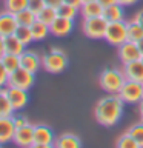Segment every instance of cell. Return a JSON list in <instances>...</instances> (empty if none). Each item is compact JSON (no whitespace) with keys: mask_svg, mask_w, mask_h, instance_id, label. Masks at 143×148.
<instances>
[{"mask_svg":"<svg viewBox=\"0 0 143 148\" xmlns=\"http://www.w3.org/2000/svg\"><path fill=\"white\" fill-rule=\"evenodd\" d=\"M0 60H2V63L5 65V68H6L8 73H12V71H16V69H18L22 66L20 65V56H17V54L5 53L2 57H0Z\"/></svg>","mask_w":143,"mask_h":148,"instance_id":"23","label":"cell"},{"mask_svg":"<svg viewBox=\"0 0 143 148\" xmlns=\"http://www.w3.org/2000/svg\"><path fill=\"white\" fill-rule=\"evenodd\" d=\"M128 133L137 140V143L140 145V148H143V120L138 122V123H136V125H132V127L128 130Z\"/></svg>","mask_w":143,"mask_h":148,"instance_id":"31","label":"cell"},{"mask_svg":"<svg viewBox=\"0 0 143 148\" xmlns=\"http://www.w3.org/2000/svg\"><path fill=\"white\" fill-rule=\"evenodd\" d=\"M31 148H55L54 145H48V143H34Z\"/></svg>","mask_w":143,"mask_h":148,"instance_id":"40","label":"cell"},{"mask_svg":"<svg viewBox=\"0 0 143 148\" xmlns=\"http://www.w3.org/2000/svg\"><path fill=\"white\" fill-rule=\"evenodd\" d=\"M6 53V49H5V37L0 36V57Z\"/></svg>","mask_w":143,"mask_h":148,"instance_id":"39","label":"cell"},{"mask_svg":"<svg viewBox=\"0 0 143 148\" xmlns=\"http://www.w3.org/2000/svg\"><path fill=\"white\" fill-rule=\"evenodd\" d=\"M99 2L103 5V6L106 8V6H109V5H114V3H118L117 0H99Z\"/></svg>","mask_w":143,"mask_h":148,"instance_id":"41","label":"cell"},{"mask_svg":"<svg viewBox=\"0 0 143 148\" xmlns=\"http://www.w3.org/2000/svg\"><path fill=\"white\" fill-rule=\"evenodd\" d=\"M57 12H59L60 17H66V18H71V20H74V18L77 17V14L80 12V9L76 8V6H72V5H69V3H65V2H63V3L57 8Z\"/></svg>","mask_w":143,"mask_h":148,"instance_id":"28","label":"cell"},{"mask_svg":"<svg viewBox=\"0 0 143 148\" xmlns=\"http://www.w3.org/2000/svg\"><path fill=\"white\" fill-rule=\"evenodd\" d=\"M16 18H17L18 26H31L32 23L37 20V14H34L32 11H29V9L26 8V9H23V11L17 12Z\"/></svg>","mask_w":143,"mask_h":148,"instance_id":"26","label":"cell"},{"mask_svg":"<svg viewBox=\"0 0 143 148\" xmlns=\"http://www.w3.org/2000/svg\"><path fill=\"white\" fill-rule=\"evenodd\" d=\"M126 82V76L117 68H106L100 73V86L109 94H118Z\"/></svg>","mask_w":143,"mask_h":148,"instance_id":"2","label":"cell"},{"mask_svg":"<svg viewBox=\"0 0 143 148\" xmlns=\"http://www.w3.org/2000/svg\"><path fill=\"white\" fill-rule=\"evenodd\" d=\"M34 80H35V74L20 66L18 69H16V71L9 73L8 86L22 88V90H29V88L34 85Z\"/></svg>","mask_w":143,"mask_h":148,"instance_id":"7","label":"cell"},{"mask_svg":"<svg viewBox=\"0 0 143 148\" xmlns=\"http://www.w3.org/2000/svg\"><path fill=\"white\" fill-rule=\"evenodd\" d=\"M142 60H143V56H142Z\"/></svg>","mask_w":143,"mask_h":148,"instance_id":"45","label":"cell"},{"mask_svg":"<svg viewBox=\"0 0 143 148\" xmlns=\"http://www.w3.org/2000/svg\"><path fill=\"white\" fill-rule=\"evenodd\" d=\"M14 34L17 36V39L23 42L26 46L31 43V42H34V39H32V32H31V26H17V29Z\"/></svg>","mask_w":143,"mask_h":148,"instance_id":"30","label":"cell"},{"mask_svg":"<svg viewBox=\"0 0 143 148\" xmlns=\"http://www.w3.org/2000/svg\"><path fill=\"white\" fill-rule=\"evenodd\" d=\"M108 20L100 16V17H89V18H83V23H82V29H83V34H85L88 39H94V40H99V39H105V34H106V28H108Z\"/></svg>","mask_w":143,"mask_h":148,"instance_id":"4","label":"cell"},{"mask_svg":"<svg viewBox=\"0 0 143 148\" xmlns=\"http://www.w3.org/2000/svg\"><path fill=\"white\" fill-rule=\"evenodd\" d=\"M16 134V125L12 122V117H0V145L14 140Z\"/></svg>","mask_w":143,"mask_h":148,"instance_id":"15","label":"cell"},{"mask_svg":"<svg viewBox=\"0 0 143 148\" xmlns=\"http://www.w3.org/2000/svg\"><path fill=\"white\" fill-rule=\"evenodd\" d=\"M118 96L122 97L125 103H140V100L143 99V83L126 79Z\"/></svg>","mask_w":143,"mask_h":148,"instance_id":"6","label":"cell"},{"mask_svg":"<svg viewBox=\"0 0 143 148\" xmlns=\"http://www.w3.org/2000/svg\"><path fill=\"white\" fill-rule=\"evenodd\" d=\"M134 20H136V22H137L140 26H143V9H142V11H138V12L136 14V17H134Z\"/></svg>","mask_w":143,"mask_h":148,"instance_id":"37","label":"cell"},{"mask_svg":"<svg viewBox=\"0 0 143 148\" xmlns=\"http://www.w3.org/2000/svg\"><path fill=\"white\" fill-rule=\"evenodd\" d=\"M105 40L112 46H118L128 40V26L125 20L120 22H109L108 28H106Z\"/></svg>","mask_w":143,"mask_h":148,"instance_id":"5","label":"cell"},{"mask_svg":"<svg viewBox=\"0 0 143 148\" xmlns=\"http://www.w3.org/2000/svg\"><path fill=\"white\" fill-rule=\"evenodd\" d=\"M105 6L101 5L99 0H92V2H85L80 8V14L83 18H89V17H100L103 16Z\"/></svg>","mask_w":143,"mask_h":148,"instance_id":"17","label":"cell"},{"mask_svg":"<svg viewBox=\"0 0 143 148\" xmlns=\"http://www.w3.org/2000/svg\"><path fill=\"white\" fill-rule=\"evenodd\" d=\"M12 122L14 125H16V128H20V127H25V125L29 123V120H28L25 116H12Z\"/></svg>","mask_w":143,"mask_h":148,"instance_id":"34","label":"cell"},{"mask_svg":"<svg viewBox=\"0 0 143 148\" xmlns=\"http://www.w3.org/2000/svg\"><path fill=\"white\" fill-rule=\"evenodd\" d=\"M57 17H59L57 8L48 6V5H46V6L42 9L39 14H37V20L43 22V23H46V25H49V26H51V23H52Z\"/></svg>","mask_w":143,"mask_h":148,"instance_id":"25","label":"cell"},{"mask_svg":"<svg viewBox=\"0 0 143 148\" xmlns=\"http://www.w3.org/2000/svg\"><path fill=\"white\" fill-rule=\"evenodd\" d=\"M14 142L20 148H31L35 143L34 139V125L28 123L25 127L16 128V134H14Z\"/></svg>","mask_w":143,"mask_h":148,"instance_id":"9","label":"cell"},{"mask_svg":"<svg viewBox=\"0 0 143 148\" xmlns=\"http://www.w3.org/2000/svg\"><path fill=\"white\" fill-rule=\"evenodd\" d=\"M125 102L118 94H109L100 99L94 108L95 120L103 127H112L120 120L123 114Z\"/></svg>","mask_w":143,"mask_h":148,"instance_id":"1","label":"cell"},{"mask_svg":"<svg viewBox=\"0 0 143 148\" xmlns=\"http://www.w3.org/2000/svg\"><path fill=\"white\" fill-rule=\"evenodd\" d=\"M45 6H46L45 0H28V9L32 11L34 14H39Z\"/></svg>","mask_w":143,"mask_h":148,"instance_id":"32","label":"cell"},{"mask_svg":"<svg viewBox=\"0 0 143 148\" xmlns=\"http://www.w3.org/2000/svg\"><path fill=\"white\" fill-rule=\"evenodd\" d=\"M0 148H2V145H0Z\"/></svg>","mask_w":143,"mask_h":148,"instance_id":"46","label":"cell"},{"mask_svg":"<svg viewBox=\"0 0 143 148\" xmlns=\"http://www.w3.org/2000/svg\"><path fill=\"white\" fill-rule=\"evenodd\" d=\"M16 110L8 97L6 88H0V117H12Z\"/></svg>","mask_w":143,"mask_h":148,"instance_id":"21","label":"cell"},{"mask_svg":"<svg viewBox=\"0 0 143 148\" xmlns=\"http://www.w3.org/2000/svg\"><path fill=\"white\" fill-rule=\"evenodd\" d=\"M3 6L5 11L17 14L28 8V0H3Z\"/></svg>","mask_w":143,"mask_h":148,"instance_id":"27","label":"cell"},{"mask_svg":"<svg viewBox=\"0 0 143 148\" xmlns=\"http://www.w3.org/2000/svg\"><path fill=\"white\" fill-rule=\"evenodd\" d=\"M42 66L51 74H60L68 66V57L62 49L51 48L42 57Z\"/></svg>","mask_w":143,"mask_h":148,"instance_id":"3","label":"cell"},{"mask_svg":"<svg viewBox=\"0 0 143 148\" xmlns=\"http://www.w3.org/2000/svg\"><path fill=\"white\" fill-rule=\"evenodd\" d=\"M126 26H128V40L137 43V42H140L143 39V26L138 25L134 18L126 22Z\"/></svg>","mask_w":143,"mask_h":148,"instance_id":"24","label":"cell"},{"mask_svg":"<svg viewBox=\"0 0 143 148\" xmlns=\"http://www.w3.org/2000/svg\"><path fill=\"white\" fill-rule=\"evenodd\" d=\"M137 45H138V48H140V51H142V54H143V39H142L140 42H137Z\"/></svg>","mask_w":143,"mask_h":148,"instance_id":"43","label":"cell"},{"mask_svg":"<svg viewBox=\"0 0 143 148\" xmlns=\"http://www.w3.org/2000/svg\"><path fill=\"white\" fill-rule=\"evenodd\" d=\"M103 17L108 22H120L125 20V6L120 3H114L105 8L103 11Z\"/></svg>","mask_w":143,"mask_h":148,"instance_id":"19","label":"cell"},{"mask_svg":"<svg viewBox=\"0 0 143 148\" xmlns=\"http://www.w3.org/2000/svg\"><path fill=\"white\" fill-rule=\"evenodd\" d=\"M115 148H140V145L137 143V140L134 139L129 133L123 134L117 139V143H115Z\"/></svg>","mask_w":143,"mask_h":148,"instance_id":"29","label":"cell"},{"mask_svg":"<svg viewBox=\"0 0 143 148\" xmlns=\"http://www.w3.org/2000/svg\"><path fill=\"white\" fill-rule=\"evenodd\" d=\"M17 26H18V23H17L16 14L8 12V11L0 12V36L2 37L12 36L16 32Z\"/></svg>","mask_w":143,"mask_h":148,"instance_id":"11","label":"cell"},{"mask_svg":"<svg viewBox=\"0 0 143 148\" xmlns=\"http://www.w3.org/2000/svg\"><path fill=\"white\" fill-rule=\"evenodd\" d=\"M20 65H22V68H25L28 71L35 74L42 66V57L35 53V51H28L26 49L25 53L20 56Z\"/></svg>","mask_w":143,"mask_h":148,"instance_id":"13","label":"cell"},{"mask_svg":"<svg viewBox=\"0 0 143 148\" xmlns=\"http://www.w3.org/2000/svg\"><path fill=\"white\" fill-rule=\"evenodd\" d=\"M31 32H32L34 42H42L51 34V29H49V25H46V23L40 22V20H35L31 25Z\"/></svg>","mask_w":143,"mask_h":148,"instance_id":"22","label":"cell"},{"mask_svg":"<svg viewBox=\"0 0 143 148\" xmlns=\"http://www.w3.org/2000/svg\"><path fill=\"white\" fill-rule=\"evenodd\" d=\"M55 148H82V140L80 137L72 133H65L59 136L54 142Z\"/></svg>","mask_w":143,"mask_h":148,"instance_id":"18","label":"cell"},{"mask_svg":"<svg viewBox=\"0 0 143 148\" xmlns=\"http://www.w3.org/2000/svg\"><path fill=\"white\" fill-rule=\"evenodd\" d=\"M85 2H92V0H83V3H85Z\"/></svg>","mask_w":143,"mask_h":148,"instance_id":"44","label":"cell"},{"mask_svg":"<svg viewBox=\"0 0 143 148\" xmlns=\"http://www.w3.org/2000/svg\"><path fill=\"white\" fill-rule=\"evenodd\" d=\"M138 113H140V117L143 120V99L140 100V105H138Z\"/></svg>","mask_w":143,"mask_h":148,"instance_id":"42","label":"cell"},{"mask_svg":"<svg viewBox=\"0 0 143 148\" xmlns=\"http://www.w3.org/2000/svg\"><path fill=\"white\" fill-rule=\"evenodd\" d=\"M46 2V5L48 6H52V8H59L60 5L63 3V0H45Z\"/></svg>","mask_w":143,"mask_h":148,"instance_id":"35","label":"cell"},{"mask_svg":"<svg viewBox=\"0 0 143 148\" xmlns=\"http://www.w3.org/2000/svg\"><path fill=\"white\" fill-rule=\"evenodd\" d=\"M118 59L123 65L125 63H129V62H134V60H140L142 59V51L138 48V45L136 42H131V40H126L125 43H122L118 46Z\"/></svg>","mask_w":143,"mask_h":148,"instance_id":"8","label":"cell"},{"mask_svg":"<svg viewBox=\"0 0 143 148\" xmlns=\"http://www.w3.org/2000/svg\"><path fill=\"white\" fill-rule=\"evenodd\" d=\"M5 49H6V53L22 56L26 51V45L18 40L16 34H12V36L5 37Z\"/></svg>","mask_w":143,"mask_h":148,"instance_id":"20","label":"cell"},{"mask_svg":"<svg viewBox=\"0 0 143 148\" xmlns=\"http://www.w3.org/2000/svg\"><path fill=\"white\" fill-rule=\"evenodd\" d=\"M8 97L11 100V103L16 111L23 110L29 102V96H28V90H22V88H14V86H8Z\"/></svg>","mask_w":143,"mask_h":148,"instance_id":"10","label":"cell"},{"mask_svg":"<svg viewBox=\"0 0 143 148\" xmlns=\"http://www.w3.org/2000/svg\"><path fill=\"white\" fill-rule=\"evenodd\" d=\"M34 139L35 143H48V145H54L55 139L54 133L48 125H34Z\"/></svg>","mask_w":143,"mask_h":148,"instance_id":"16","label":"cell"},{"mask_svg":"<svg viewBox=\"0 0 143 148\" xmlns=\"http://www.w3.org/2000/svg\"><path fill=\"white\" fill-rule=\"evenodd\" d=\"M123 73L128 80L143 83V60H134V62L123 65Z\"/></svg>","mask_w":143,"mask_h":148,"instance_id":"14","label":"cell"},{"mask_svg":"<svg viewBox=\"0 0 143 148\" xmlns=\"http://www.w3.org/2000/svg\"><path fill=\"white\" fill-rule=\"evenodd\" d=\"M8 80H9V73L6 71L5 65L2 63V60H0V88L8 86Z\"/></svg>","mask_w":143,"mask_h":148,"instance_id":"33","label":"cell"},{"mask_svg":"<svg viewBox=\"0 0 143 148\" xmlns=\"http://www.w3.org/2000/svg\"><path fill=\"white\" fill-rule=\"evenodd\" d=\"M63 2L72 5V6H76V8H78V9H80L82 5H83V0H63Z\"/></svg>","mask_w":143,"mask_h":148,"instance_id":"36","label":"cell"},{"mask_svg":"<svg viewBox=\"0 0 143 148\" xmlns=\"http://www.w3.org/2000/svg\"><path fill=\"white\" fill-rule=\"evenodd\" d=\"M49 29H51V34L55 36V37H66L69 32L74 29V20L59 16L52 23H51Z\"/></svg>","mask_w":143,"mask_h":148,"instance_id":"12","label":"cell"},{"mask_svg":"<svg viewBox=\"0 0 143 148\" xmlns=\"http://www.w3.org/2000/svg\"><path fill=\"white\" fill-rule=\"evenodd\" d=\"M120 5H123V6H132V5H136L138 0H117Z\"/></svg>","mask_w":143,"mask_h":148,"instance_id":"38","label":"cell"}]
</instances>
